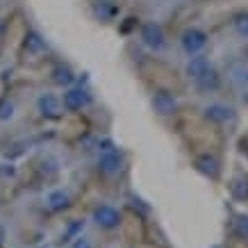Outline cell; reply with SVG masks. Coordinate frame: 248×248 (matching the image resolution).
I'll use <instances>...</instances> for the list:
<instances>
[{
    "label": "cell",
    "instance_id": "obj_1",
    "mask_svg": "<svg viewBox=\"0 0 248 248\" xmlns=\"http://www.w3.org/2000/svg\"><path fill=\"white\" fill-rule=\"evenodd\" d=\"M139 37H141L143 44L148 46V48H153V50H162V48H164V32H162V28H159L157 23H146V25H141Z\"/></svg>",
    "mask_w": 248,
    "mask_h": 248
},
{
    "label": "cell",
    "instance_id": "obj_2",
    "mask_svg": "<svg viewBox=\"0 0 248 248\" xmlns=\"http://www.w3.org/2000/svg\"><path fill=\"white\" fill-rule=\"evenodd\" d=\"M205 46H207V34H205L203 30H196V28H191V30H187L185 34H182V48H185L189 55L201 53Z\"/></svg>",
    "mask_w": 248,
    "mask_h": 248
},
{
    "label": "cell",
    "instance_id": "obj_3",
    "mask_svg": "<svg viewBox=\"0 0 248 248\" xmlns=\"http://www.w3.org/2000/svg\"><path fill=\"white\" fill-rule=\"evenodd\" d=\"M93 218H96V223L100 228H116L119 226V212L114 210V207H109V205H100V207H96V212H93Z\"/></svg>",
    "mask_w": 248,
    "mask_h": 248
},
{
    "label": "cell",
    "instance_id": "obj_4",
    "mask_svg": "<svg viewBox=\"0 0 248 248\" xmlns=\"http://www.w3.org/2000/svg\"><path fill=\"white\" fill-rule=\"evenodd\" d=\"M153 107H155V112H159L162 116H169V114L175 112L178 103H175V98H173L171 93L159 91V93H155V96H153Z\"/></svg>",
    "mask_w": 248,
    "mask_h": 248
},
{
    "label": "cell",
    "instance_id": "obj_5",
    "mask_svg": "<svg viewBox=\"0 0 248 248\" xmlns=\"http://www.w3.org/2000/svg\"><path fill=\"white\" fill-rule=\"evenodd\" d=\"M121 164H123V157H121L116 151H107L100 155L98 159V166H100V171L107 173V175H112V173H119Z\"/></svg>",
    "mask_w": 248,
    "mask_h": 248
},
{
    "label": "cell",
    "instance_id": "obj_6",
    "mask_svg": "<svg viewBox=\"0 0 248 248\" xmlns=\"http://www.w3.org/2000/svg\"><path fill=\"white\" fill-rule=\"evenodd\" d=\"M87 100H89V96H87L84 89H68L66 93H64V107L71 109V112L82 109V105H87Z\"/></svg>",
    "mask_w": 248,
    "mask_h": 248
},
{
    "label": "cell",
    "instance_id": "obj_7",
    "mask_svg": "<svg viewBox=\"0 0 248 248\" xmlns=\"http://www.w3.org/2000/svg\"><path fill=\"white\" fill-rule=\"evenodd\" d=\"M39 112L44 116H57L60 114V100L53 93H44L39 98Z\"/></svg>",
    "mask_w": 248,
    "mask_h": 248
},
{
    "label": "cell",
    "instance_id": "obj_8",
    "mask_svg": "<svg viewBox=\"0 0 248 248\" xmlns=\"http://www.w3.org/2000/svg\"><path fill=\"white\" fill-rule=\"evenodd\" d=\"M205 116L210 121H214V123H226V121L232 116V109L226 105H210L205 109Z\"/></svg>",
    "mask_w": 248,
    "mask_h": 248
},
{
    "label": "cell",
    "instance_id": "obj_9",
    "mask_svg": "<svg viewBox=\"0 0 248 248\" xmlns=\"http://www.w3.org/2000/svg\"><path fill=\"white\" fill-rule=\"evenodd\" d=\"M207 68H210V64H207V60H205V57H191V62L187 64V73L191 78H196V80H198V78L203 76Z\"/></svg>",
    "mask_w": 248,
    "mask_h": 248
},
{
    "label": "cell",
    "instance_id": "obj_10",
    "mask_svg": "<svg viewBox=\"0 0 248 248\" xmlns=\"http://www.w3.org/2000/svg\"><path fill=\"white\" fill-rule=\"evenodd\" d=\"M198 87H201V89H217L218 87V76L212 71V68H207L203 76L198 78Z\"/></svg>",
    "mask_w": 248,
    "mask_h": 248
},
{
    "label": "cell",
    "instance_id": "obj_11",
    "mask_svg": "<svg viewBox=\"0 0 248 248\" xmlns=\"http://www.w3.org/2000/svg\"><path fill=\"white\" fill-rule=\"evenodd\" d=\"M48 203H50L53 210H62V207L68 205V194H64V191H53V194L48 196Z\"/></svg>",
    "mask_w": 248,
    "mask_h": 248
},
{
    "label": "cell",
    "instance_id": "obj_12",
    "mask_svg": "<svg viewBox=\"0 0 248 248\" xmlns=\"http://www.w3.org/2000/svg\"><path fill=\"white\" fill-rule=\"evenodd\" d=\"M55 82L57 84H71L73 82V73H71V68H66V66L55 68Z\"/></svg>",
    "mask_w": 248,
    "mask_h": 248
},
{
    "label": "cell",
    "instance_id": "obj_13",
    "mask_svg": "<svg viewBox=\"0 0 248 248\" xmlns=\"http://www.w3.org/2000/svg\"><path fill=\"white\" fill-rule=\"evenodd\" d=\"M198 169H201L203 173H207V175H212V178L218 173L217 162H214L212 157H201V159H198Z\"/></svg>",
    "mask_w": 248,
    "mask_h": 248
},
{
    "label": "cell",
    "instance_id": "obj_14",
    "mask_svg": "<svg viewBox=\"0 0 248 248\" xmlns=\"http://www.w3.org/2000/svg\"><path fill=\"white\" fill-rule=\"evenodd\" d=\"M14 116V105L9 100H0V121H7Z\"/></svg>",
    "mask_w": 248,
    "mask_h": 248
},
{
    "label": "cell",
    "instance_id": "obj_15",
    "mask_svg": "<svg viewBox=\"0 0 248 248\" xmlns=\"http://www.w3.org/2000/svg\"><path fill=\"white\" fill-rule=\"evenodd\" d=\"M234 28H237V32H239L241 37H248V14H239V16H237Z\"/></svg>",
    "mask_w": 248,
    "mask_h": 248
},
{
    "label": "cell",
    "instance_id": "obj_16",
    "mask_svg": "<svg viewBox=\"0 0 248 248\" xmlns=\"http://www.w3.org/2000/svg\"><path fill=\"white\" fill-rule=\"evenodd\" d=\"M237 234L248 239V217H239L237 218Z\"/></svg>",
    "mask_w": 248,
    "mask_h": 248
},
{
    "label": "cell",
    "instance_id": "obj_17",
    "mask_svg": "<svg viewBox=\"0 0 248 248\" xmlns=\"http://www.w3.org/2000/svg\"><path fill=\"white\" fill-rule=\"evenodd\" d=\"M25 46H28L30 50H44V41H41V37H39V34H30Z\"/></svg>",
    "mask_w": 248,
    "mask_h": 248
},
{
    "label": "cell",
    "instance_id": "obj_18",
    "mask_svg": "<svg viewBox=\"0 0 248 248\" xmlns=\"http://www.w3.org/2000/svg\"><path fill=\"white\" fill-rule=\"evenodd\" d=\"M73 248H91V246H89V241H87V239H82V237H80V239H78L76 244H73Z\"/></svg>",
    "mask_w": 248,
    "mask_h": 248
},
{
    "label": "cell",
    "instance_id": "obj_19",
    "mask_svg": "<svg viewBox=\"0 0 248 248\" xmlns=\"http://www.w3.org/2000/svg\"><path fill=\"white\" fill-rule=\"evenodd\" d=\"M0 241H2V230H0Z\"/></svg>",
    "mask_w": 248,
    "mask_h": 248
}]
</instances>
